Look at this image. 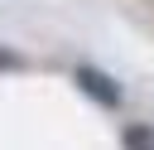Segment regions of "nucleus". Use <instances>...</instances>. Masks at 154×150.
Returning <instances> with one entry per match:
<instances>
[{
	"label": "nucleus",
	"instance_id": "f257e3e1",
	"mask_svg": "<svg viewBox=\"0 0 154 150\" xmlns=\"http://www.w3.org/2000/svg\"><path fill=\"white\" fill-rule=\"evenodd\" d=\"M72 82H77V87H82V92H87L91 102H101L106 111H116V106H120V87H116V82H111V77L101 73V68H91V63H82V68L72 73Z\"/></svg>",
	"mask_w": 154,
	"mask_h": 150
},
{
	"label": "nucleus",
	"instance_id": "f03ea898",
	"mask_svg": "<svg viewBox=\"0 0 154 150\" xmlns=\"http://www.w3.org/2000/svg\"><path fill=\"white\" fill-rule=\"evenodd\" d=\"M125 150H154V131L140 121V126H125Z\"/></svg>",
	"mask_w": 154,
	"mask_h": 150
},
{
	"label": "nucleus",
	"instance_id": "7ed1b4c3",
	"mask_svg": "<svg viewBox=\"0 0 154 150\" xmlns=\"http://www.w3.org/2000/svg\"><path fill=\"white\" fill-rule=\"evenodd\" d=\"M19 68H24V58L10 53V48H0V73H19Z\"/></svg>",
	"mask_w": 154,
	"mask_h": 150
}]
</instances>
